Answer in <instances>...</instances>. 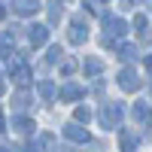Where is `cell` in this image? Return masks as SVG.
I'll return each instance as SVG.
<instances>
[{"label":"cell","mask_w":152,"mask_h":152,"mask_svg":"<svg viewBox=\"0 0 152 152\" xmlns=\"http://www.w3.org/2000/svg\"><path fill=\"white\" fill-rule=\"evenodd\" d=\"M125 31H128V24H125L122 18H107V37L113 34V37H122Z\"/></svg>","instance_id":"cell-6"},{"label":"cell","mask_w":152,"mask_h":152,"mask_svg":"<svg viewBox=\"0 0 152 152\" xmlns=\"http://www.w3.org/2000/svg\"><path fill=\"white\" fill-rule=\"evenodd\" d=\"M134 116H137V119H143V122H146V119L152 116V113H149V107H146V104H137V107H134Z\"/></svg>","instance_id":"cell-13"},{"label":"cell","mask_w":152,"mask_h":152,"mask_svg":"<svg viewBox=\"0 0 152 152\" xmlns=\"http://www.w3.org/2000/svg\"><path fill=\"white\" fill-rule=\"evenodd\" d=\"M146 67H149V70H152V55H149V58H146Z\"/></svg>","instance_id":"cell-21"},{"label":"cell","mask_w":152,"mask_h":152,"mask_svg":"<svg viewBox=\"0 0 152 152\" xmlns=\"http://www.w3.org/2000/svg\"><path fill=\"white\" fill-rule=\"evenodd\" d=\"M64 131V137H70L73 143H88V131L79 128V125H67V128H61Z\"/></svg>","instance_id":"cell-4"},{"label":"cell","mask_w":152,"mask_h":152,"mask_svg":"<svg viewBox=\"0 0 152 152\" xmlns=\"http://www.w3.org/2000/svg\"><path fill=\"white\" fill-rule=\"evenodd\" d=\"M76 97H82V88L76 82H67L64 88H61V100H76Z\"/></svg>","instance_id":"cell-7"},{"label":"cell","mask_w":152,"mask_h":152,"mask_svg":"<svg viewBox=\"0 0 152 152\" xmlns=\"http://www.w3.org/2000/svg\"><path fill=\"white\" fill-rule=\"evenodd\" d=\"M137 149V137L131 131H122V152H134Z\"/></svg>","instance_id":"cell-9"},{"label":"cell","mask_w":152,"mask_h":152,"mask_svg":"<svg viewBox=\"0 0 152 152\" xmlns=\"http://www.w3.org/2000/svg\"><path fill=\"white\" fill-rule=\"evenodd\" d=\"M119 85L125 88V91H137L143 82H140V76H137L134 70H122V73H119Z\"/></svg>","instance_id":"cell-2"},{"label":"cell","mask_w":152,"mask_h":152,"mask_svg":"<svg viewBox=\"0 0 152 152\" xmlns=\"http://www.w3.org/2000/svg\"><path fill=\"white\" fill-rule=\"evenodd\" d=\"M6 91V82H3V76H0V94H3Z\"/></svg>","instance_id":"cell-19"},{"label":"cell","mask_w":152,"mask_h":152,"mask_svg":"<svg viewBox=\"0 0 152 152\" xmlns=\"http://www.w3.org/2000/svg\"><path fill=\"white\" fill-rule=\"evenodd\" d=\"M58 18H61V9H58V3H49V21L55 24Z\"/></svg>","instance_id":"cell-15"},{"label":"cell","mask_w":152,"mask_h":152,"mask_svg":"<svg viewBox=\"0 0 152 152\" xmlns=\"http://www.w3.org/2000/svg\"><path fill=\"white\" fill-rule=\"evenodd\" d=\"M91 119V110L88 107H76V122H88Z\"/></svg>","instance_id":"cell-14"},{"label":"cell","mask_w":152,"mask_h":152,"mask_svg":"<svg viewBox=\"0 0 152 152\" xmlns=\"http://www.w3.org/2000/svg\"><path fill=\"white\" fill-rule=\"evenodd\" d=\"M122 58H125V61L137 58V49H134V46H122Z\"/></svg>","instance_id":"cell-17"},{"label":"cell","mask_w":152,"mask_h":152,"mask_svg":"<svg viewBox=\"0 0 152 152\" xmlns=\"http://www.w3.org/2000/svg\"><path fill=\"white\" fill-rule=\"evenodd\" d=\"M73 70H76V61H70V58H67L64 64H61V73H64V76H70Z\"/></svg>","instance_id":"cell-18"},{"label":"cell","mask_w":152,"mask_h":152,"mask_svg":"<svg viewBox=\"0 0 152 152\" xmlns=\"http://www.w3.org/2000/svg\"><path fill=\"white\" fill-rule=\"evenodd\" d=\"M12 9H15L18 15H31V12H37L40 6H37V3H31V0H18V3H12Z\"/></svg>","instance_id":"cell-8"},{"label":"cell","mask_w":152,"mask_h":152,"mask_svg":"<svg viewBox=\"0 0 152 152\" xmlns=\"http://www.w3.org/2000/svg\"><path fill=\"white\" fill-rule=\"evenodd\" d=\"M28 37H31V43H34V46H43V43L49 40V28H46V24H34Z\"/></svg>","instance_id":"cell-5"},{"label":"cell","mask_w":152,"mask_h":152,"mask_svg":"<svg viewBox=\"0 0 152 152\" xmlns=\"http://www.w3.org/2000/svg\"><path fill=\"white\" fill-rule=\"evenodd\" d=\"M12 128H15V131H21V134H31L34 122H31V119H12Z\"/></svg>","instance_id":"cell-10"},{"label":"cell","mask_w":152,"mask_h":152,"mask_svg":"<svg viewBox=\"0 0 152 152\" xmlns=\"http://www.w3.org/2000/svg\"><path fill=\"white\" fill-rule=\"evenodd\" d=\"M40 94H43L46 100H52V97H55V85H52V82H43V85H40Z\"/></svg>","instance_id":"cell-12"},{"label":"cell","mask_w":152,"mask_h":152,"mask_svg":"<svg viewBox=\"0 0 152 152\" xmlns=\"http://www.w3.org/2000/svg\"><path fill=\"white\" fill-rule=\"evenodd\" d=\"M100 67H104V64H100V58H88V61H85V73H100Z\"/></svg>","instance_id":"cell-11"},{"label":"cell","mask_w":152,"mask_h":152,"mask_svg":"<svg viewBox=\"0 0 152 152\" xmlns=\"http://www.w3.org/2000/svg\"><path fill=\"white\" fill-rule=\"evenodd\" d=\"M119 116H122V107H119V104H110V107L100 110V122H104L107 128H116V125H119Z\"/></svg>","instance_id":"cell-1"},{"label":"cell","mask_w":152,"mask_h":152,"mask_svg":"<svg viewBox=\"0 0 152 152\" xmlns=\"http://www.w3.org/2000/svg\"><path fill=\"white\" fill-rule=\"evenodd\" d=\"M85 37H88V28H82V15H76L70 24V43H85Z\"/></svg>","instance_id":"cell-3"},{"label":"cell","mask_w":152,"mask_h":152,"mask_svg":"<svg viewBox=\"0 0 152 152\" xmlns=\"http://www.w3.org/2000/svg\"><path fill=\"white\" fill-rule=\"evenodd\" d=\"M3 128H6V125H3V116H0V131H3Z\"/></svg>","instance_id":"cell-22"},{"label":"cell","mask_w":152,"mask_h":152,"mask_svg":"<svg viewBox=\"0 0 152 152\" xmlns=\"http://www.w3.org/2000/svg\"><path fill=\"white\" fill-rule=\"evenodd\" d=\"M61 55H64V52H61V46H52V49H49V64H55Z\"/></svg>","instance_id":"cell-16"},{"label":"cell","mask_w":152,"mask_h":152,"mask_svg":"<svg viewBox=\"0 0 152 152\" xmlns=\"http://www.w3.org/2000/svg\"><path fill=\"white\" fill-rule=\"evenodd\" d=\"M3 15H6V6H3V3H0V18H3Z\"/></svg>","instance_id":"cell-20"}]
</instances>
